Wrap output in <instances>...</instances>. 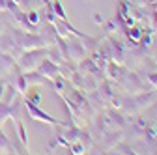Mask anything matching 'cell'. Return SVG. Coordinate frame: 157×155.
I'll return each mask as SVG.
<instances>
[{
    "instance_id": "6da1fadb",
    "label": "cell",
    "mask_w": 157,
    "mask_h": 155,
    "mask_svg": "<svg viewBox=\"0 0 157 155\" xmlns=\"http://www.w3.org/2000/svg\"><path fill=\"white\" fill-rule=\"evenodd\" d=\"M28 19H30V23H37V15H36V13H30Z\"/></svg>"
}]
</instances>
